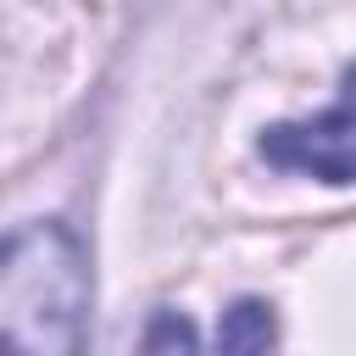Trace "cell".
Instances as JSON below:
<instances>
[{"mask_svg":"<svg viewBox=\"0 0 356 356\" xmlns=\"http://www.w3.org/2000/svg\"><path fill=\"white\" fill-rule=\"evenodd\" d=\"M273 339H278V317H273V306L261 295H239L222 312V323H217V345L222 350H239V356H256Z\"/></svg>","mask_w":356,"mask_h":356,"instance_id":"3","label":"cell"},{"mask_svg":"<svg viewBox=\"0 0 356 356\" xmlns=\"http://www.w3.org/2000/svg\"><path fill=\"white\" fill-rule=\"evenodd\" d=\"M256 150H261L267 167L312 172V178L345 189V184H350V100L339 95V100H334L328 111H317V117H295V122L261 128Z\"/></svg>","mask_w":356,"mask_h":356,"instance_id":"2","label":"cell"},{"mask_svg":"<svg viewBox=\"0 0 356 356\" xmlns=\"http://www.w3.org/2000/svg\"><path fill=\"white\" fill-rule=\"evenodd\" d=\"M95 312L89 245L61 217H33L0 239V350L78 356Z\"/></svg>","mask_w":356,"mask_h":356,"instance_id":"1","label":"cell"},{"mask_svg":"<svg viewBox=\"0 0 356 356\" xmlns=\"http://www.w3.org/2000/svg\"><path fill=\"white\" fill-rule=\"evenodd\" d=\"M139 345H145V350H195L200 339H195V328H189L178 312H156V323L145 328Z\"/></svg>","mask_w":356,"mask_h":356,"instance_id":"4","label":"cell"}]
</instances>
